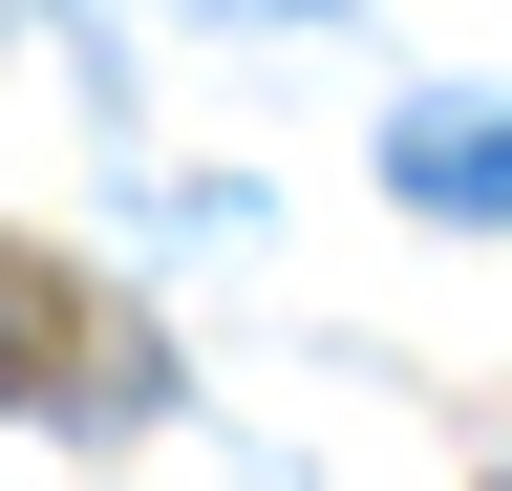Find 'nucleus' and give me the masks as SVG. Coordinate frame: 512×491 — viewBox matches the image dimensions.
I'll list each match as a JSON object with an SVG mask.
<instances>
[{"label": "nucleus", "mask_w": 512, "mask_h": 491, "mask_svg": "<svg viewBox=\"0 0 512 491\" xmlns=\"http://www.w3.org/2000/svg\"><path fill=\"white\" fill-rule=\"evenodd\" d=\"M384 193L406 214H512V107H406L384 129Z\"/></svg>", "instance_id": "2"}, {"label": "nucleus", "mask_w": 512, "mask_h": 491, "mask_svg": "<svg viewBox=\"0 0 512 491\" xmlns=\"http://www.w3.org/2000/svg\"><path fill=\"white\" fill-rule=\"evenodd\" d=\"M64 321H86V299H64L43 257H0V385H22V406H128V363L64 342Z\"/></svg>", "instance_id": "1"}]
</instances>
